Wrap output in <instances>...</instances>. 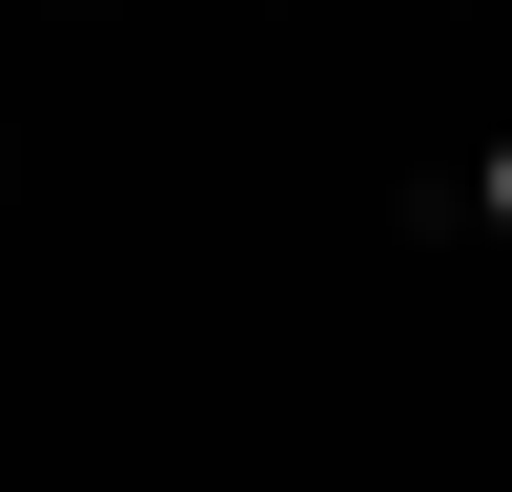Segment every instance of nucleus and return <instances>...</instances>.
<instances>
[{
    "label": "nucleus",
    "mask_w": 512,
    "mask_h": 492,
    "mask_svg": "<svg viewBox=\"0 0 512 492\" xmlns=\"http://www.w3.org/2000/svg\"><path fill=\"white\" fill-rule=\"evenodd\" d=\"M410 246H512V123L451 164V185H410Z\"/></svg>",
    "instance_id": "nucleus-1"
},
{
    "label": "nucleus",
    "mask_w": 512,
    "mask_h": 492,
    "mask_svg": "<svg viewBox=\"0 0 512 492\" xmlns=\"http://www.w3.org/2000/svg\"><path fill=\"white\" fill-rule=\"evenodd\" d=\"M0 185H21V144H0Z\"/></svg>",
    "instance_id": "nucleus-2"
}]
</instances>
